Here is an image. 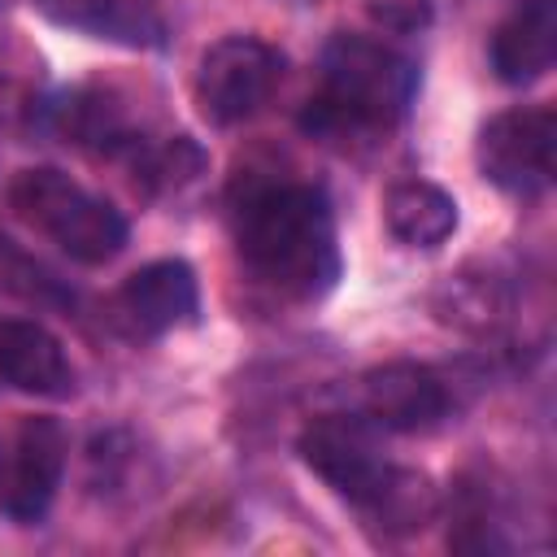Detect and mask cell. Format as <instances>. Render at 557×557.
<instances>
[{
  "label": "cell",
  "mask_w": 557,
  "mask_h": 557,
  "mask_svg": "<svg viewBox=\"0 0 557 557\" xmlns=\"http://www.w3.org/2000/svg\"><path fill=\"white\" fill-rule=\"evenodd\" d=\"M235 248L244 265L287 300H322L339 283L335 213L322 187L252 183L235 209Z\"/></svg>",
  "instance_id": "6da1fadb"
},
{
  "label": "cell",
  "mask_w": 557,
  "mask_h": 557,
  "mask_svg": "<svg viewBox=\"0 0 557 557\" xmlns=\"http://www.w3.org/2000/svg\"><path fill=\"white\" fill-rule=\"evenodd\" d=\"M418 96V65L366 35H335L322 48V91L305 104L300 131L326 144L366 139L405 122Z\"/></svg>",
  "instance_id": "7a4b0ae2"
},
{
  "label": "cell",
  "mask_w": 557,
  "mask_h": 557,
  "mask_svg": "<svg viewBox=\"0 0 557 557\" xmlns=\"http://www.w3.org/2000/svg\"><path fill=\"white\" fill-rule=\"evenodd\" d=\"M9 209L26 226L44 231L78 265L113 261L126 248V235H131L126 218L109 200L91 196L87 187H78L70 174H61L52 165H35V170L13 174Z\"/></svg>",
  "instance_id": "3957f363"
},
{
  "label": "cell",
  "mask_w": 557,
  "mask_h": 557,
  "mask_svg": "<svg viewBox=\"0 0 557 557\" xmlns=\"http://www.w3.org/2000/svg\"><path fill=\"white\" fill-rule=\"evenodd\" d=\"M283 52L257 35H226L205 48L196 70V104L209 122L235 126L248 122L278 87Z\"/></svg>",
  "instance_id": "277c9868"
},
{
  "label": "cell",
  "mask_w": 557,
  "mask_h": 557,
  "mask_svg": "<svg viewBox=\"0 0 557 557\" xmlns=\"http://www.w3.org/2000/svg\"><path fill=\"white\" fill-rule=\"evenodd\" d=\"M553 148H557V113L548 104H518L496 113L479 131L474 157L492 187L531 200L553 187Z\"/></svg>",
  "instance_id": "5b68a950"
},
{
  "label": "cell",
  "mask_w": 557,
  "mask_h": 557,
  "mask_svg": "<svg viewBox=\"0 0 557 557\" xmlns=\"http://www.w3.org/2000/svg\"><path fill=\"white\" fill-rule=\"evenodd\" d=\"M70 435L57 418L30 413L0 435V509L17 527H35L65 474Z\"/></svg>",
  "instance_id": "8992f818"
},
{
  "label": "cell",
  "mask_w": 557,
  "mask_h": 557,
  "mask_svg": "<svg viewBox=\"0 0 557 557\" xmlns=\"http://www.w3.org/2000/svg\"><path fill=\"white\" fill-rule=\"evenodd\" d=\"M361 409L374 426L422 435L448 422L453 387L435 366L422 361H383L361 374Z\"/></svg>",
  "instance_id": "52a82bcc"
},
{
  "label": "cell",
  "mask_w": 557,
  "mask_h": 557,
  "mask_svg": "<svg viewBox=\"0 0 557 557\" xmlns=\"http://www.w3.org/2000/svg\"><path fill=\"white\" fill-rule=\"evenodd\" d=\"M200 309V287L196 270L178 257H161L139 265L113 296V326L126 339H161L174 326L196 322Z\"/></svg>",
  "instance_id": "ba28073f"
},
{
  "label": "cell",
  "mask_w": 557,
  "mask_h": 557,
  "mask_svg": "<svg viewBox=\"0 0 557 557\" xmlns=\"http://www.w3.org/2000/svg\"><path fill=\"white\" fill-rule=\"evenodd\" d=\"M300 461L339 496H348L352 505L374 487V479L387 470L379 440H374V422L357 418V413H322L313 418L300 440H296Z\"/></svg>",
  "instance_id": "9c48e42d"
},
{
  "label": "cell",
  "mask_w": 557,
  "mask_h": 557,
  "mask_svg": "<svg viewBox=\"0 0 557 557\" xmlns=\"http://www.w3.org/2000/svg\"><path fill=\"white\" fill-rule=\"evenodd\" d=\"M0 383L26 396H74V366L61 339L30 318H0Z\"/></svg>",
  "instance_id": "30bf717a"
},
{
  "label": "cell",
  "mask_w": 557,
  "mask_h": 557,
  "mask_svg": "<svg viewBox=\"0 0 557 557\" xmlns=\"http://www.w3.org/2000/svg\"><path fill=\"white\" fill-rule=\"evenodd\" d=\"M492 70L509 87H527L553 70L557 57V0H518V9L492 30Z\"/></svg>",
  "instance_id": "8fae6325"
},
{
  "label": "cell",
  "mask_w": 557,
  "mask_h": 557,
  "mask_svg": "<svg viewBox=\"0 0 557 557\" xmlns=\"http://www.w3.org/2000/svg\"><path fill=\"white\" fill-rule=\"evenodd\" d=\"M35 4L57 26L83 30L91 39H109L122 48L165 44V17L157 0H35Z\"/></svg>",
  "instance_id": "7c38bea8"
},
{
  "label": "cell",
  "mask_w": 557,
  "mask_h": 557,
  "mask_svg": "<svg viewBox=\"0 0 557 557\" xmlns=\"http://www.w3.org/2000/svg\"><path fill=\"white\" fill-rule=\"evenodd\" d=\"M52 126L65 144L74 148H87V152H100V157H131V148L144 139L122 104L104 91V87H74L65 91L57 104H52Z\"/></svg>",
  "instance_id": "4fadbf2b"
},
{
  "label": "cell",
  "mask_w": 557,
  "mask_h": 557,
  "mask_svg": "<svg viewBox=\"0 0 557 557\" xmlns=\"http://www.w3.org/2000/svg\"><path fill=\"white\" fill-rule=\"evenodd\" d=\"M361 518L370 531H379L383 540L396 535H413L435 518V487L426 483V474L405 470V466H387L374 487L357 500Z\"/></svg>",
  "instance_id": "5bb4252c"
},
{
  "label": "cell",
  "mask_w": 557,
  "mask_h": 557,
  "mask_svg": "<svg viewBox=\"0 0 557 557\" xmlns=\"http://www.w3.org/2000/svg\"><path fill=\"white\" fill-rule=\"evenodd\" d=\"M383 218H387V231L400 244H409V248H440L457 231V200L444 187H435V183L409 178V183H396L387 191Z\"/></svg>",
  "instance_id": "9a60e30c"
},
{
  "label": "cell",
  "mask_w": 557,
  "mask_h": 557,
  "mask_svg": "<svg viewBox=\"0 0 557 557\" xmlns=\"http://www.w3.org/2000/svg\"><path fill=\"white\" fill-rule=\"evenodd\" d=\"M126 165H131V174H135V183H139L144 191L165 196V191H178V187L196 183V178L209 170V157H205V148H200L196 139H187V135H174V139H148V135H144V139L131 148Z\"/></svg>",
  "instance_id": "2e32d148"
},
{
  "label": "cell",
  "mask_w": 557,
  "mask_h": 557,
  "mask_svg": "<svg viewBox=\"0 0 557 557\" xmlns=\"http://www.w3.org/2000/svg\"><path fill=\"white\" fill-rule=\"evenodd\" d=\"M435 313L440 322L470 331V335H487L500 326L505 318V292L496 278H470V274H448L444 287L435 292Z\"/></svg>",
  "instance_id": "e0dca14e"
},
{
  "label": "cell",
  "mask_w": 557,
  "mask_h": 557,
  "mask_svg": "<svg viewBox=\"0 0 557 557\" xmlns=\"http://www.w3.org/2000/svg\"><path fill=\"white\" fill-rule=\"evenodd\" d=\"M0 287L4 292H17L26 300H65L61 283L35 257H26L9 235H0Z\"/></svg>",
  "instance_id": "ac0fdd59"
},
{
  "label": "cell",
  "mask_w": 557,
  "mask_h": 557,
  "mask_svg": "<svg viewBox=\"0 0 557 557\" xmlns=\"http://www.w3.org/2000/svg\"><path fill=\"white\" fill-rule=\"evenodd\" d=\"M366 13L374 26L396 30V35H413L426 30L435 17V0H366Z\"/></svg>",
  "instance_id": "d6986e66"
}]
</instances>
